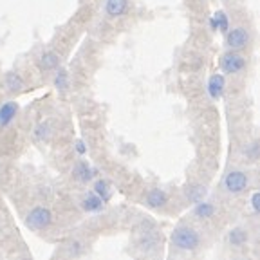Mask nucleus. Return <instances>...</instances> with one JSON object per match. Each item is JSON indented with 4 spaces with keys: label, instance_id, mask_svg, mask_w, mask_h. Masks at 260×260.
Returning <instances> with one entry per match:
<instances>
[{
    "label": "nucleus",
    "instance_id": "obj_1",
    "mask_svg": "<svg viewBox=\"0 0 260 260\" xmlns=\"http://www.w3.org/2000/svg\"><path fill=\"white\" fill-rule=\"evenodd\" d=\"M170 242L174 248L181 251H195L201 246V235L197 233V230L190 226H177L172 232Z\"/></svg>",
    "mask_w": 260,
    "mask_h": 260
},
{
    "label": "nucleus",
    "instance_id": "obj_2",
    "mask_svg": "<svg viewBox=\"0 0 260 260\" xmlns=\"http://www.w3.org/2000/svg\"><path fill=\"white\" fill-rule=\"evenodd\" d=\"M25 224H27V228L35 230V232L47 230L53 224V213L45 206H35L27 213V217H25Z\"/></svg>",
    "mask_w": 260,
    "mask_h": 260
},
{
    "label": "nucleus",
    "instance_id": "obj_3",
    "mask_svg": "<svg viewBox=\"0 0 260 260\" xmlns=\"http://www.w3.org/2000/svg\"><path fill=\"white\" fill-rule=\"evenodd\" d=\"M222 184H224V190H226L228 193L239 195L249 186V175L242 170H232L226 174Z\"/></svg>",
    "mask_w": 260,
    "mask_h": 260
},
{
    "label": "nucleus",
    "instance_id": "obj_4",
    "mask_svg": "<svg viewBox=\"0 0 260 260\" xmlns=\"http://www.w3.org/2000/svg\"><path fill=\"white\" fill-rule=\"evenodd\" d=\"M219 65L226 74H237L246 69V58L237 53V51H228V53H224L220 56Z\"/></svg>",
    "mask_w": 260,
    "mask_h": 260
},
{
    "label": "nucleus",
    "instance_id": "obj_5",
    "mask_svg": "<svg viewBox=\"0 0 260 260\" xmlns=\"http://www.w3.org/2000/svg\"><path fill=\"white\" fill-rule=\"evenodd\" d=\"M249 40H251V35L244 27H235L226 32V45L230 51H242L249 44Z\"/></svg>",
    "mask_w": 260,
    "mask_h": 260
},
{
    "label": "nucleus",
    "instance_id": "obj_6",
    "mask_svg": "<svg viewBox=\"0 0 260 260\" xmlns=\"http://www.w3.org/2000/svg\"><path fill=\"white\" fill-rule=\"evenodd\" d=\"M96 174H98V170L94 167H90V162L89 161H78L76 165H74V168H73V177L76 179V181H80V183H83V184H87V183H90L94 177H96Z\"/></svg>",
    "mask_w": 260,
    "mask_h": 260
},
{
    "label": "nucleus",
    "instance_id": "obj_7",
    "mask_svg": "<svg viewBox=\"0 0 260 260\" xmlns=\"http://www.w3.org/2000/svg\"><path fill=\"white\" fill-rule=\"evenodd\" d=\"M20 110V105L16 102H6L0 105V128H6L15 121L16 114Z\"/></svg>",
    "mask_w": 260,
    "mask_h": 260
},
{
    "label": "nucleus",
    "instance_id": "obj_8",
    "mask_svg": "<svg viewBox=\"0 0 260 260\" xmlns=\"http://www.w3.org/2000/svg\"><path fill=\"white\" fill-rule=\"evenodd\" d=\"M146 206L152 208V210H159V208H165L168 204V193L161 188H152L148 193H146Z\"/></svg>",
    "mask_w": 260,
    "mask_h": 260
},
{
    "label": "nucleus",
    "instance_id": "obj_9",
    "mask_svg": "<svg viewBox=\"0 0 260 260\" xmlns=\"http://www.w3.org/2000/svg\"><path fill=\"white\" fill-rule=\"evenodd\" d=\"M226 90V80L222 74H211L208 80V94L211 100H220Z\"/></svg>",
    "mask_w": 260,
    "mask_h": 260
},
{
    "label": "nucleus",
    "instance_id": "obj_10",
    "mask_svg": "<svg viewBox=\"0 0 260 260\" xmlns=\"http://www.w3.org/2000/svg\"><path fill=\"white\" fill-rule=\"evenodd\" d=\"M81 210L87 211V213H100V211L105 210V203L94 191H90L81 199Z\"/></svg>",
    "mask_w": 260,
    "mask_h": 260
},
{
    "label": "nucleus",
    "instance_id": "obj_11",
    "mask_svg": "<svg viewBox=\"0 0 260 260\" xmlns=\"http://www.w3.org/2000/svg\"><path fill=\"white\" fill-rule=\"evenodd\" d=\"M128 11V0H105V13L109 18H119Z\"/></svg>",
    "mask_w": 260,
    "mask_h": 260
},
{
    "label": "nucleus",
    "instance_id": "obj_12",
    "mask_svg": "<svg viewBox=\"0 0 260 260\" xmlns=\"http://www.w3.org/2000/svg\"><path fill=\"white\" fill-rule=\"evenodd\" d=\"M248 240H249V233H248V230H244V228H233V230H230V233H228V242H230V246H233V248H240V246H244Z\"/></svg>",
    "mask_w": 260,
    "mask_h": 260
},
{
    "label": "nucleus",
    "instance_id": "obj_13",
    "mask_svg": "<svg viewBox=\"0 0 260 260\" xmlns=\"http://www.w3.org/2000/svg\"><path fill=\"white\" fill-rule=\"evenodd\" d=\"M38 67H40V71H44V73L56 71L58 67H60V58L54 53H51V51H47V53H44L38 58Z\"/></svg>",
    "mask_w": 260,
    "mask_h": 260
},
{
    "label": "nucleus",
    "instance_id": "obj_14",
    "mask_svg": "<svg viewBox=\"0 0 260 260\" xmlns=\"http://www.w3.org/2000/svg\"><path fill=\"white\" fill-rule=\"evenodd\" d=\"M210 25L213 31H220L226 35V32L230 31V18H228V15L224 11H217L215 15L210 18Z\"/></svg>",
    "mask_w": 260,
    "mask_h": 260
},
{
    "label": "nucleus",
    "instance_id": "obj_15",
    "mask_svg": "<svg viewBox=\"0 0 260 260\" xmlns=\"http://www.w3.org/2000/svg\"><path fill=\"white\" fill-rule=\"evenodd\" d=\"M94 193L103 201V203H109L110 197H112V188H110V183L107 179H98L96 183H94Z\"/></svg>",
    "mask_w": 260,
    "mask_h": 260
},
{
    "label": "nucleus",
    "instance_id": "obj_16",
    "mask_svg": "<svg viewBox=\"0 0 260 260\" xmlns=\"http://www.w3.org/2000/svg\"><path fill=\"white\" fill-rule=\"evenodd\" d=\"M193 215L201 220H206V219H211V217L215 215V206L211 203H206V201H201V203L195 204L193 208Z\"/></svg>",
    "mask_w": 260,
    "mask_h": 260
},
{
    "label": "nucleus",
    "instance_id": "obj_17",
    "mask_svg": "<svg viewBox=\"0 0 260 260\" xmlns=\"http://www.w3.org/2000/svg\"><path fill=\"white\" fill-rule=\"evenodd\" d=\"M4 83H6V89H8L9 92H20V90L24 89V80H22L20 74L15 73V71L6 74Z\"/></svg>",
    "mask_w": 260,
    "mask_h": 260
},
{
    "label": "nucleus",
    "instance_id": "obj_18",
    "mask_svg": "<svg viewBox=\"0 0 260 260\" xmlns=\"http://www.w3.org/2000/svg\"><path fill=\"white\" fill-rule=\"evenodd\" d=\"M204 197H206V186H203V184H191L186 188V199L190 203L197 204L204 201Z\"/></svg>",
    "mask_w": 260,
    "mask_h": 260
},
{
    "label": "nucleus",
    "instance_id": "obj_19",
    "mask_svg": "<svg viewBox=\"0 0 260 260\" xmlns=\"http://www.w3.org/2000/svg\"><path fill=\"white\" fill-rule=\"evenodd\" d=\"M54 87H56L60 92H65V90L69 89V73L65 69L58 67V73H56V76H54Z\"/></svg>",
    "mask_w": 260,
    "mask_h": 260
},
{
    "label": "nucleus",
    "instance_id": "obj_20",
    "mask_svg": "<svg viewBox=\"0 0 260 260\" xmlns=\"http://www.w3.org/2000/svg\"><path fill=\"white\" fill-rule=\"evenodd\" d=\"M244 154H246V157H248L249 161H256V159H258V154H260V145H258V141L249 143V145L246 146Z\"/></svg>",
    "mask_w": 260,
    "mask_h": 260
},
{
    "label": "nucleus",
    "instance_id": "obj_21",
    "mask_svg": "<svg viewBox=\"0 0 260 260\" xmlns=\"http://www.w3.org/2000/svg\"><path fill=\"white\" fill-rule=\"evenodd\" d=\"M49 136V125L47 123H42V125H38L37 128H35V139L37 141H45Z\"/></svg>",
    "mask_w": 260,
    "mask_h": 260
},
{
    "label": "nucleus",
    "instance_id": "obj_22",
    "mask_svg": "<svg viewBox=\"0 0 260 260\" xmlns=\"http://www.w3.org/2000/svg\"><path fill=\"white\" fill-rule=\"evenodd\" d=\"M81 253H83V244L78 242V240H74V242H71V244H69V255L73 256V258L80 256Z\"/></svg>",
    "mask_w": 260,
    "mask_h": 260
},
{
    "label": "nucleus",
    "instance_id": "obj_23",
    "mask_svg": "<svg viewBox=\"0 0 260 260\" xmlns=\"http://www.w3.org/2000/svg\"><path fill=\"white\" fill-rule=\"evenodd\" d=\"M251 208L255 213H258L260 211V193L258 191H255V193L251 195Z\"/></svg>",
    "mask_w": 260,
    "mask_h": 260
},
{
    "label": "nucleus",
    "instance_id": "obj_24",
    "mask_svg": "<svg viewBox=\"0 0 260 260\" xmlns=\"http://www.w3.org/2000/svg\"><path fill=\"white\" fill-rule=\"evenodd\" d=\"M74 148H76V152L80 155H85L87 154V145L81 139H76V143H74Z\"/></svg>",
    "mask_w": 260,
    "mask_h": 260
},
{
    "label": "nucleus",
    "instance_id": "obj_25",
    "mask_svg": "<svg viewBox=\"0 0 260 260\" xmlns=\"http://www.w3.org/2000/svg\"><path fill=\"white\" fill-rule=\"evenodd\" d=\"M240 260H248V258H240Z\"/></svg>",
    "mask_w": 260,
    "mask_h": 260
}]
</instances>
